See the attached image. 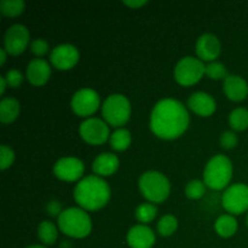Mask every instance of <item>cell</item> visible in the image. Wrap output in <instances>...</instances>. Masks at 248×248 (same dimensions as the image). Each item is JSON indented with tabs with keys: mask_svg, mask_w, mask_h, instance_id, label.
<instances>
[{
	"mask_svg": "<svg viewBox=\"0 0 248 248\" xmlns=\"http://www.w3.org/2000/svg\"><path fill=\"white\" fill-rule=\"evenodd\" d=\"M58 228L68 236L82 239L91 232V218L81 208H67L58 216Z\"/></svg>",
	"mask_w": 248,
	"mask_h": 248,
	"instance_id": "3957f363",
	"label": "cell"
},
{
	"mask_svg": "<svg viewBox=\"0 0 248 248\" xmlns=\"http://www.w3.org/2000/svg\"><path fill=\"white\" fill-rule=\"evenodd\" d=\"M50 61L57 69H70L79 61V51L72 44H62L53 48L50 55Z\"/></svg>",
	"mask_w": 248,
	"mask_h": 248,
	"instance_id": "4fadbf2b",
	"label": "cell"
},
{
	"mask_svg": "<svg viewBox=\"0 0 248 248\" xmlns=\"http://www.w3.org/2000/svg\"><path fill=\"white\" fill-rule=\"evenodd\" d=\"M5 61H6V50L0 48V64H4Z\"/></svg>",
	"mask_w": 248,
	"mask_h": 248,
	"instance_id": "8d00e7d4",
	"label": "cell"
},
{
	"mask_svg": "<svg viewBox=\"0 0 248 248\" xmlns=\"http://www.w3.org/2000/svg\"><path fill=\"white\" fill-rule=\"evenodd\" d=\"M29 43V31L23 24H14L7 28L4 36L5 50L10 55H19Z\"/></svg>",
	"mask_w": 248,
	"mask_h": 248,
	"instance_id": "8fae6325",
	"label": "cell"
},
{
	"mask_svg": "<svg viewBox=\"0 0 248 248\" xmlns=\"http://www.w3.org/2000/svg\"><path fill=\"white\" fill-rule=\"evenodd\" d=\"M127 244L131 248H152L155 244V234L147 225H135L127 232Z\"/></svg>",
	"mask_w": 248,
	"mask_h": 248,
	"instance_id": "9a60e30c",
	"label": "cell"
},
{
	"mask_svg": "<svg viewBox=\"0 0 248 248\" xmlns=\"http://www.w3.org/2000/svg\"><path fill=\"white\" fill-rule=\"evenodd\" d=\"M74 199L84 210H99L108 203L110 199V188L101 177L87 176L75 186Z\"/></svg>",
	"mask_w": 248,
	"mask_h": 248,
	"instance_id": "7a4b0ae2",
	"label": "cell"
},
{
	"mask_svg": "<svg viewBox=\"0 0 248 248\" xmlns=\"http://www.w3.org/2000/svg\"><path fill=\"white\" fill-rule=\"evenodd\" d=\"M206 193V184L199 179L190 181L186 186V195L191 200H198L203 196Z\"/></svg>",
	"mask_w": 248,
	"mask_h": 248,
	"instance_id": "83f0119b",
	"label": "cell"
},
{
	"mask_svg": "<svg viewBox=\"0 0 248 248\" xmlns=\"http://www.w3.org/2000/svg\"><path fill=\"white\" fill-rule=\"evenodd\" d=\"M38 236L45 245H53L57 240V227L50 220H43L38 227Z\"/></svg>",
	"mask_w": 248,
	"mask_h": 248,
	"instance_id": "7402d4cb",
	"label": "cell"
},
{
	"mask_svg": "<svg viewBox=\"0 0 248 248\" xmlns=\"http://www.w3.org/2000/svg\"><path fill=\"white\" fill-rule=\"evenodd\" d=\"M205 67L206 65H203L201 60L186 56L177 63L174 68V79L183 86H190L202 78Z\"/></svg>",
	"mask_w": 248,
	"mask_h": 248,
	"instance_id": "52a82bcc",
	"label": "cell"
},
{
	"mask_svg": "<svg viewBox=\"0 0 248 248\" xmlns=\"http://www.w3.org/2000/svg\"><path fill=\"white\" fill-rule=\"evenodd\" d=\"M189 126V113L186 107L173 98L157 102L150 115L153 133L162 140H174L183 135Z\"/></svg>",
	"mask_w": 248,
	"mask_h": 248,
	"instance_id": "6da1fadb",
	"label": "cell"
},
{
	"mask_svg": "<svg viewBox=\"0 0 248 248\" xmlns=\"http://www.w3.org/2000/svg\"><path fill=\"white\" fill-rule=\"evenodd\" d=\"M229 124L234 130L244 131L248 127V109L236 108L230 113Z\"/></svg>",
	"mask_w": 248,
	"mask_h": 248,
	"instance_id": "cb8c5ba5",
	"label": "cell"
},
{
	"mask_svg": "<svg viewBox=\"0 0 248 248\" xmlns=\"http://www.w3.org/2000/svg\"><path fill=\"white\" fill-rule=\"evenodd\" d=\"M47 211L50 215L60 216L61 213H62V206H61V203L57 202V201H51V202L47 203Z\"/></svg>",
	"mask_w": 248,
	"mask_h": 248,
	"instance_id": "836d02e7",
	"label": "cell"
},
{
	"mask_svg": "<svg viewBox=\"0 0 248 248\" xmlns=\"http://www.w3.org/2000/svg\"><path fill=\"white\" fill-rule=\"evenodd\" d=\"M6 79H5V77H0V93L4 94L5 92V89H6Z\"/></svg>",
	"mask_w": 248,
	"mask_h": 248,
	"instance_id": "d590c367",
	"label": "cell"
},
{
	"mask_svg": "<svg viewBox=\"0 0 248 248\" xmlns=\"http://www.w3.org/2000/svg\"><path fill=\"white\" fill-rule=\"evenodd\" d=\"M31 51H33L34 55L36 56H44L47 53L48 51V43L44 39H35L33 40L31 45Z\"/></svg>",
	"mask_w": 248,
	"mask_h": 248,
	"instance_id": "d6a6232c",
	"label": "cell"
},
{
	"mask_svg": "<svg viewBox=\"0 0 248 248\" xmlns=\"http://www.w3.org/2000/svg\"><path fill=\"white\" fill-rule=\"evenodd\" d=\"M82 140L90 144H102L109 138V128L104 121L97 118H90L82 121L79 127Z\"/></svg>",
	"mask_w": 248,
	"mask_h": 248,
	"instance_id": "30bf717a",
	"label": "cell"
},
{
	"mask_svg": "<svg viewBox=\"0 0 248 248\" xmlns=\"http://www.w3.org/2000/svg\"><path fill=\"white\" fill-rule=\"evenodd\" d=\"M138 186L142 195L154 203L164 202L171 191L169 179L165 177V174L157 171L144 172L138 181Z\"/></svg>",
	"mask_w": 248,
	"mask_h": 248,
	"instance_id": "5b68a950",
	"label": "cell"
},
{
	"mask_svg": "<svg viewBox=\"0 0 248 248\" xmlns=\"http://www.w3.org/2000/svg\"><path fill=\"white\" fill-rule=\"evenodd\" d=\"M157 215L156 206L153 203H142L136 208V218L140 220V223H149L153 219H155Z\"/></svg>",
	"mask_w": 248,
	"mask_h": 248,
	"instance_id": "484cf974",
	"label": "cell"
},
{
	"mask_svg": "<svg viewBox=\"0 0 248 248\" xmlns=\"http://www.w3.org/2000/svg\"><path fill=\"white\" fill-rule=\"evenodd\" d=\"M219 142L223 148H225V149H232V148L236 147L237 142H239V138L232 131H225V132H223L220 135Z\"/></svg>",
	"mask_w": 248,
	"mask_h": 248,
	"instance_id": "f546056e",
	"label": "cell"
},
{
	"mask_svg": "<svg viewBox=\"0 0 248 248\" xmlns=\"http://www.w3.org/2000/svg\"><path fill=\"white\" fill-rule=\"evenodd\" d=\"M51 68L43 58H34L27 65V79L34 86H41L50 79Z\"/></svg>",
	"mask_w": 248,
	"mask_h": 248,
	"instance_id": "2e32d148",
	"label": "cell"
},
{
	"mask_svg": "<svg viewBox=\"0 0 248 248\" xmlns=\"http://www.w3.org/2000/svg\"><path fill=\"white\" fill-rule=\"evenodd\" d=\"M0 152H1V165H0V166H1V170H6L7 167H10L14 164L15 153L14 150L10 147H7V145H1Z\"/></svg>",
	"mask_w": 248,
	"mask_h": 248,
	"instance_id": "4dcf8cb0",
	"label": "cell"
},
{
	"mask_svg": "<svg viewBox=\"0 0 248 248\" xmlns=\"http://www.w3.org/2000/svg\"><path fill=\"white\" fill-rule=\"evenodd\" d=\"M19 102L14 97H6L0 102V120L2 124H10L18 116Z\"/></svg>",
	"mask_w": 248,
	"mask_h": 248,
	"instance_id": "ffe728a7",
	"label": "cell"
},
{
	"mask_svg": "<svg viewBox=\"0 0 248 248\" xmlns=\"http://www.w3.org/2000/svg\"><path fill=\"white\" fill-rule=\"evenodd\" d=\"M84 162L78 157L67 156L58 160L53 166V173L57 178L67 182H74L84 174Z\"/></svg>",
	"mask_w": 248,
	"mask_h": 248,
	"instance_id": "7c38bea8",
	"label": "cell"
},
{
	"mask_svg": "<svg viewBox=\"0 0 248 248\" xmlns=\"http://www.w3.org/2000/svg\"><path fill=\"white\" fill-rule=\"evenodd\" d=\"M119 169V159L111 153H103L94 159L92 170L98 176H111Z\"/></svg>",
	"mask_w": 248,
	"mask_h": 248,
	"instance_id": "d6986e66",
	"label": "cell"
},
{
	"mask_svg": "<svg viewBox=\"0 0 248 248\" xmlns=\"http://www.w3.org/2000/svg\"><path fill=\"white\" fill-rule=\"evenodd\" d=\"M27 248H46L45 246H40V245H33V246H29Z\"/></svg>",
	"mask_w": 248,
	"mask_h": 248,
	"instance_id": "74e56055",
	"label": "cell"
},
{
	"mask_svg": "<svg viewBox=\"0 0 248 248\" xmlns=\"http://www.w3.org/2000/svg\"><path fill=\"white\" fill-rule=\"evenodd\" d=\"M247 227H248V215H247Z\"/></svg>",
	"mask_w": 248,
	"mask_h": 248,
	"instance_id": "f35d334b",
	"label": "cell"
},
{
	"mask_svg": "<svg viewBox=\"0 0 248 248\" xmlns=\"http://www.w3.org/2000/svg\"><path fill=\"white\" fill-rule=\"evenodd\" d=\"M131 133L126 128H119L114 131L113 135L110 136V145L114 150L123 152L126 150L131 144Z\"/></svg>",
	"mask_w": 248,
	"mask_h": 248,
	"instance_id": "603a6c76",
	"label": "cell"
},
{
	"mask_svg": "<svg viewBox=\"0 0 248 248\" xmlns=\"http://www.w3.org/2000/svg\"><path fill=\"white\" fill-rule=\"evenodd\" d=\"M147 2H148L147 0H125V1H124V4L127 5V6L136 7V9H137V7H140V6H143V5H145Z\"/></svg>",
	"mask_w": 248,
	"mask_h": 248,
	"instance_id": "e575fe53",
	"label": "cell"
},
{
	"mask_svg": "<svg viewBox=\"0 0 248 248\" xmlns=\"http://www.w3.org/2000/svg\"><path fill=\"white\" fill-rule=\"evenodd\" d=\"M222 46L219 39L210 33L202 34L196 41V53L201 61H215L220 55Z\"/></svg>",
	"mask_w": 248,
	"mask_h": 248,
	"instance_id": "5bb4252c",
	"label": "cell"
},
{
	"mask_svg": "<svg viewBox=\"0 0 248 248\" xmlns=\"http://www.w3.org/2000/svg\"><path fill=\"white\" fill-rule=\"evenodd\" d=\"M224 93L234 102L244 101L248 96V84L239 75H228L224 79Z\"/></svg>",
	"mask_w": 248,
	"mask_h": 248,
	"instance_id": "ac0fdd59",
	"label": "cell"
},
{
	"mask_svg": "<svg viewBox=\"0 0 248 248\" xmlns=\"http://www.w3.org/2000/svg\"><path fill=\"white\" fill-rule=\"evenodd\" d=\"M5 79H6L7 85L10 87H18L22 84V81H23V75H22L19 70L11 69L6 73Z\"/></svg>",
	"mask_w": 248,
	"mask_h": 248,
	"instance_id": "1f68e13d",
	"label": "cell"
},
{
	"mask_svg": "<svg viewBox=\"0 0 248 248\" xmlns=\"http://www.w3.org/2000/svg\"><path fill=\"white\" fill-rule=\"evenodd\" d=\"M103 118L109 125L123 126L128 121L131 115L130 101L124 94L114 93L110 94L104 101L102 107Z\"/></svg>",
	"mask_w": 248,
	"mask_h": 248,
	"instance_id": "8992f818",
	"label": "cell"
},
{
	"mask_svg": "<svg viewBox=\"0 0 248 248\" xmlns=\"http://www.w3.org/2000/svg\"><path fill=\"white\" fill-rule=\"evenodd\" d=\"M232 165L229 157L218 154L211 157L203 171V183L213 190H222L232 181Z\"/></svg>",
	"mask_w": 248,
	"mask_h": 248,
	"instance_id": "277c9868",
	"label": "cell"
},
{
	"mask_svg": "<svg viewBox=\"0 0 248 248\" xmlns=\"http://www.w3.org/2000/svg\"><path fill=\"white\" fill-rule=\"evenodd\" d=\"M223 207L232 215H241L248 210V186L236 183L223 194Z\"/></svg>",
	"mask_w": 248,
	"mask_h": 248,
	"instance_id": "ba28073f",
	"label": "cell"
},
{
	"mask_svg": "<svg viewBox=\"0 0 248 248\" xmlns=\"http://www.w3.org/2000/svg\"><path fill=\"white\" fill-rule=\"evenodd\" d=\"M177 227H178L177 218L172 215H166L157 222V232L161 236H171L177 230Z\"/></svg>",
	"mask_w": 248,
	"mask_h": 248,
	"instance_id": "d4e9b609",
	"label": "cell"
},
{
	"mask_svg": "<svg viewBox=\"0 0 248 248\" xmlns=\"http://www.w3.org/2000/svg\"><path fill=\"white\" fill-rule=\"evenodd\" d=\"M188 106L194 113L200 116H210L216 110V101L206 92H195L188 99Z\"/></svg>",
	"mask_w": 248,
	"mask_h": 248,
	"instance_id": "e0dca14e",
	"label": "cell"
},
{
	"mask_svg": "<svg viewBox=\"0 0 248 248\" xmlns=\"http://www.w3.org/2000/svg\"><path fill=\"white\" fill-rule=\"evenodd\" d=\"M26 6V2L23 0H2L0 2V7H1V12L5 16L14 17L17 15L22 14Z\"/></svg>",
	"mask_w": 248,
	"mask_h": 248,
	"instance_id": "4316f807",
	"label": "cell"
},
{
	"mask_svg": "<svg viewBox=\"0 0 248 248\" xmlns=\"http://www.w3.org/2000/svg\"><path fill=\"white\" fill-rule=\"evenodd\" d=\"M215 229L222 237H230L236 232L237 220L232 215H223L216 220Z\"/></svg>",
	"mask_w": 248,
	"mask_h": 248,
	"instance_id": "44dd1931",
	"label": "cell"
},
{
	"mask_svg": "<svg viewBox=\"0 0 248 248\" xmlns=\"http://www.w3.org/2000/svg\"><path fill=\"white\" fill-rule=\"evenodd\" d=\"M99 107V94L94 90L85 87L74 93L72 98V109L79 116H89Z\"/></svg>",
	"mask_w": 248,
	"mask_h": 248,
	"instance_id": "9c48e42d",
	"label": "cell"
},
{
	"mask_svg": "<svg viewBox=\"0 0 248 248\" xmlns=\"http://www.w3.org/2000/svg\"><path fill=\"white\" fill-rule=\"evenodd\" d=\"M205 74H207L208 78L215 80L225 79L228 77L227 68L223 63L219 62H211L205 67Z\"/></svg>",
	"mask_w": 248,
	"mask_h": 248,
	"instance_id": "f1b7e54d",
	"label": "cell"
}]
</instances>
